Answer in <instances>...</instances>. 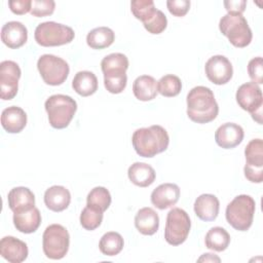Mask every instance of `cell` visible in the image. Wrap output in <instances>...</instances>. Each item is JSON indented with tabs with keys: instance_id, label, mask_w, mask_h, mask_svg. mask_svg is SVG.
<instances>
[{
	"instance_id": "f546056e",
	"label": "cell",
	"mask_w": 263,
	"mask_h": 263,
	"mask_svg": "<svg viewBox=\"0 0 263 263\" xmlns=\"http://www.w3.org/2000/svg\"><path fill=\"white\" fill-rule=\"evenodd\" d=\"M123 246V237L115 231H109L105 233L99 242V249L101 253L110 257L118 255L122 251Z\"/></svg>"
},
{
	"instance_id": "5b68a950",
	"label": "cell",
	"mask_w": 263,
	"mask_h": 263,
	"mask_svg": "<svg viewBox=\"0 0 263 263\" xmlns=\"http://www.w3.org/2000/svg\"><path fill=\"white\" fill-rule=\"evenodd\" d=\"M219 29L235 47L248 46L253 38L252 30L242 14H225L219 22Z\"/></svg>"
},
{
	"instance_id": "d590c367",
	"label": "cell",
	"mask_w": 263,
	"mask_h": 263,
	"mask_svg": "<svg viewBox=\"0 0 263 263\" xmlns=\"http://www.w3.org/2000/svg\"><path fill=\"white\" fill-rule=\"evenodd\" d=\"M144 28L151 34H160L162 33L166 26H167V18L165 16V14L157 9L155 14L146 23L143 24Z\"/></svg>"
},
{
	"instance_id": "8992f818",
	"label": "cell",
	"mask_w": 263,
	"mask_h": 263,
	"mask_svg": "<svg viewBox=\"0 0 263 263\" xmlns=\"http://www.w3.org/2000/svg\"><path fill=\"white\" fill-rule=\"evenodd\" d=\"M75 37L74 30L55 22L39 24L34 32L35 41L41 46H60L70 43Z\"/></svg>"
},
{
	"instance_id": "603a6c76",
	"label": "cell",
	"mask_w": 263,
	"mask_h": 263,
	"mask_svg": "<svg viewBox=\"0 0 263 263\" xmlns=\"http://www.w3.org/2000/svg\"><path fill=\"white\" fill-rule=\"evenodd\" d=\"M135 226L144 235H153L159 227L158 214L152 208H142L135 216Z\"/></svg>"
},
{
	"instance_id": "9c48e42d",
	"label": "cell",
	"mask_w": 263,
	"mask_h": 263,
	"mask_svg": "<svg viewBox=\"0 0 263 263\" xmlns=\"http://www.w3.org/2000/svg\"><path fill=\"white\" fill-rule=\"evenodd\" d=\"M37 69L43 81L52 86L63 84L70 72L69 65L65 60L49 53L39 57L37 61Z\"/></svg>"
},
{
	"instance_id": "484cf974",
	"label": "cell",
	"mask_w": 263,
	"mask_h": 263,
	"mask_svg": "<svg viewBox=\"0 0 263 263\" xmlns=\"http://www.w3.org/2000/svg\"><path fill=\"white\" fill-rule=\"evenodd\" d=\"M72 87L82 97L91 96L98 89V78L90 71H79L72 80Z\"/></svg>"
},
{
	"instance_id": "7a4b0ae2",
	"label": "cell",
	"mask_w": 263,
	"mask_h": 263,
	"mask_svg": "<svg viewBox=\"0 0 263 263\" xmlns=\"http://www.w3.org/2000/svg\"><path fill=\"white\" fill-rule=\"evenodd\" d=\"M132 143L135 151L142 157H154L168 147L170 137L164 127L154 124L134 132Z\"/></svg>"
},
{
	"instance_id": "4316f807",
	"label": "cell",
	"mask_w": 263,
	"mask_h": 263,
	"mask_svg": "<svg viewBox=\"0 0 263 263\" xmlns=\"http://www.w3.org/2000/svg\"><path fill=\"white\" fill-rule=\"evenodd\" d=\"M115 39V34L108 27H98L90 30L86 36V43L90 48L103 49L109 47Z\"/></svg>"
},
{
	"instance_id": "ab89813d",
	"label": "cell",
	"mask_w": 263,
	"mask_h": 263,
	"mask_svg": "<svg viewBox=\"0 0 263 263\" xmlns=\"http://www.w3.org/2000/svg\"><path fill=\"white\" fill-rule=\"evenodd\" d=\"M8 6L13 13L21 15L31 11L32 1L31 0H9Z\"/></svg>"
},
{
	"instance_id": "5bb4252c",
	"label": "cell",
	"mask_w": 263,
	"mask_h": 263,
	"mask_svg": "<svg viewBox=\"0 0 263 263\" xmlns=\"http://www.w3.org/2000/svg\"><path fill=\"white\" fill-rule=\"evenodd\" d=\"M243 136L245 133L240 125L233 122H226L217 128L215 141L221 148L231 149L242 142Z\"/></svg>"
},
{
	"instance_id": "83f0119b",
	"label": "cell",
	"mask_w": 263,
	"mask_h": 263,
	"mask_svg": "<svg viewBox=\"0 0 263 263\" xmlns=\"http://www.w3.org/2000/svg\"><path fill=\"white\" fill-rule=\"evenodd\" d=\"M204 243L205 247L210 250L223 252L228 248L230 243V235L223 227H212L205 234Z\"/></svg>"
},
{
	"instance_id": "2e32d148",
	"label": "cell",
	"mask_w": 263,
	"mask_h": 263,
	"mask_svg": "<svg viewBox=\"0 0 263 263\" xmlns=\"http://www.w3.org/2000/svg\"><path fill=\"white\" fill-rule=\"evenodd\" d=\"M180 197V188L174 183H163L157 186L151 193V202L159 210H165L175 205Z\"/></svg>"
},
{
	"instance_id": "52a82bcc",
	"label": "cell",
	"mask_w": 263,
	"mask_h": 263,
	"mask_svg": "<svg viewBox=\"0 0 263 263\" xmlns=\"http://www.w3.org/2000/svg\"><path fill=\"white\" fill-rule=\"evenodd\" d=\"M70 235L68 230L60 224L47 226L42 235V249L44 255L51 260H60L69 250Z\"/></svg>"
},
{
	"instance_id": "e575fe53",
	"label": "cell",
	"mask_w": 263,
	"mask_h": 263,
	"mask_svg": "<svg viewBox=\"0 0 263 263\" xmlns=\"http://www.w3.org/2000/svg\"><path fill=\"white\" fill-rule=\"evenodd\" d=\"M127 83L126 73L104 75V85L110 93H120Z\"/></svg>"
},
{
	"instance_id": "ffe728a7",
	"label": "cell",
	"mask_w": 263,
	"mask_h": 263,
	"mask_svg": "<svg viewBox=\"0 0 263 263\" xmlns=\"http://www.w3.org/2000/svg\"><path fill=\"white\" fill-rule=\"evenodd\" d=\"M7 201L13 213L28 211L35 206V195L27 187H14L8 192Z\"/></svg>"
},
{
	"instance_id": "4dcf8cb0",
	"label": "cell",
	"mask_w": 263,
	"mask_h": 263,
	"mask_svg": "<svg viewBox=\"0 0 263 263\" xmlns=\"http://www.w3.org/2000/svg\"><path fill=\"white\" fill-rule=\"evenodd\" d=\"M111 204V194L102 186L92 188L86 197V205L104 213Z\"/></svg>"
},
{
	"instance_id": "ba28073f",
	"label": "cell",
	"mask_w": 263,
	"mask_h": 263,
	"mask_svg": "<svg viewBox=\"0 0 263 263\" xmlns=\"http://www.w3.org/2000/svg\"><path fill=\"white\" fill-rule=\"evenodd\" d=\"M191 228L189 215L180 208H173L166 216L164 238L171 246H180L188 237Z\"/></svg>"
},
{
	"instance_id": "8fae6325",
	"label": "cell",
	"mask_w": 263,
	"mask_h": 263,
	"mask_svg": "<svg viewBox=\"0 0 263 263\" xmlns=\"http://www.w3.org/2000/svg\"><path fill=\"white\" fill-rule=\"evenodd\" d=\"M245 177L252 183L263 181V142L261 139L251 140L245 148Z\"/></svg>"
},
{
	"instance_id": "44dd1931",
	"label": "cell",
	"mask_w": 263,
	"mask_h": 263,
	"mask_svg": "<svg viewBox=\"0 0 263 263\" xmlns=\"http://www.w3.org/2000/svg\"><path fill=\"white\" fill-rule=\"evenodd\" d=\"M71 201L70 191L60 185H53L46 189L44 193V203L52 212H62L66 210Z\"/></svg>"
},
{
	"instance_id": "6da1fadb",
	"label": "cell",
	"mask_w": 263,
	"mask_h": 263,
	"mask_svg": "<svg viewBox=\"0 0 263 263\" xmlns=\"http://www.w3.org/2000/svg\"><path fill=\"white\" fill-rule=\"evenodd\" d=\"M187 115L196 123L213 121L219 113V106L211 88L198 85L187 95Z\"/></svg>"
},
{
	"instance_id": "ac0fdd59",
	"label": "cell",
	"mask_w": 263,
	"mask_h": 263,
	"mask_svg": "<svg viewBox=\"0 0 263 263\" xmlns=\"http://www.w3.org/2000/svg\"><path fill=\"white\" fill-rule=\"evenodd\" d=\"M194 213L202 221H214L219 214L220 202L214 194L204 193L199 195L194 201Z\"/></svg>"
},
{
	"instance_id": "f1b7e54d",
	"label": "cell",
	"mask_w": 263,
	"mask_h": 263,
	"mask_svg": "<svg viewBox=\"0 0 263 263\" xmlns=\"http://www.w3.org/2000/svg\"><path fill=\"white\" fill-rule=\"evenodd\" d=\"M101 68L104 75L125 73L128 68V59L123 53L113 52L102 60Z\"/></svg>"
},
{
	"instance_id": "836d02e7",
	"label": "cell",
	"mask_w": 263,
	"mask_h": 263,
	"mask_svg": "<svg viewBox=\"0 0 263 263\" xmlns=\"http://www.w3.org/2000/svg\"><path fill=\"white\" fill-rule=\"evenodd\" d=\"M103 221V213L91 209L89 206H85L80 214V224L86 230H95L97 229Z\"/></svg>"
},
{
	"instance_id": "cb8c5ba5",
	"label": "cell",
	"mask_w": 263,
	"mask_h": 263,
	"mask_svg": "<svg viewBox=\"0 0 263 263\" xmlns=\"http://www.w3.org/2000/svg\"><path fill=\"white\" fill-rule=\"evenodd\" d=\"M128 179L139 187H148L155 181L154 168L145 162H135L127 170Z\"/></svg>"
},
{
	"instance_id": "7402d4cb",
	"label": "cell",
	"mask_w": 263,
	"mask_h": 263,
	"mask_svg": "<svg viewBox=\"0 0 263 263\" xmlns=\"http://www.w3.org/2000/svg\"><path fill=\"white\" fill-rule=\"evenodd\" d=\"M13 224L20 232L33 233L41 224V214L35 206L28 211L13 213Z\"/></svg>"
},
{
	"instance_id": "277c9868",
	"label": "cell",
	"mask_w": 263,
	"mask_h": 263,
	"mask_svg": "<svg viewBox=\"0 0 263 263\" xmlns=\"http://www.w3.org/2000/svg\"><path fill=\"white\" fill-rule=\"evenodd\" d=\"M256 211L254 198L247 194L235 196L226 206L225 217L235 230L247 231L253 223Z\"/></svg>"
},
{
	"instance_id": "e0dca14e",
	"label": "cell",
	"mask_w": 263,
	"mask_h": 263,
	"mask_svg": "<svg viewBox=\"0 0 263 263\" xmlns=\"http://www.w3.org/2000/svg\"><path fill=\"white\" fill-rule=\"evenodd\" d=\"M28 39V30L21 22L11 21L3 25L1 29V40L9 48L23 46Z\"/></svg>"
},
{
	"instance_id": "30bf717a",
	"label": "cell",
	"mask_w": 263,
	"mask_h": 263,
	"mask_svg": "<svg viewBox=\"0 0 263 263\" xmlns=\"http://www.w3.org/2000/svg\"><path fill=\"white\" fill-rule=\"evenodd\" d=\"M235 99L242 110L250 112L253 119L259 124L262 123L263 96L258 84L252 81L241 84L236 90Z\"/></svg>"
},
{
	"instance_id": "f35d334b",
	"label": "cell",
	"mask_w": 263,
	"mask_h": 263,
	"mask_svg": "<svg viewBox=\"0 0 263 263\" xmlns=\"http://www.w3.org/2000/svg\"><path fill=\"white\" fill-rule=\"evenodd\" d=\"M166 6L168 11L175 16H184L189 8L190 1L188 0H168L166 1Z\"/></svg>"
},
{
	"instance_id": "8d00e7d4",
	"label": "cell",
	"mask_w": 263,
	"mask_h": 263,
	"mask_svg": "<svg viewBox=\"0 0 263 263\" xmlns=\"http://www.w3.org/2000/svg\"><path fill=\"white\" fill-rule=\"evenodd\" d=\"M55 8L53 0H33L31 7V14L36 17H42L52 14Z\"/></svg>"
},
{
	"instance_id": "d6986e66",
	"label": "cell",
	"mask_w": 263,
	"mask_h": 263,
	"mask_svg": "<svg viewBox=\"0 0 263 263\" xmlns=\"http://www.w3.org/2000/svg\"><path fill=\"white\" fill-rule=\"evenodd\" d=\"M27 124L26 112L17 106L5 108L1 113V125L9 134L21 133Z\"/></svg>"
},
{
	"instance_id": "9a60e30c",
	"label": "cell",
	"mask_w": 263,
	"mask_h": 263,
	"mask_svg": "<svg viewBox=\"0 0 263 263\" xmlns=\"http://www.w3.org/2000/svg\"><path fill=\"white\" fill-rule=\"evenodd\" d=\"M29 250L25 241L13 236H4L0 241V255L10 263H21L28 257Z\"/></svg>"
},
{
	"instance_id": "60d3db41",
	"label": "cell",
	"mask_w": 263,
	"mask_h": 263,
	"mask_svg": "<svg viewBox=\"0 0 263 263\" xmlns=\"http://www.w3.org/2000/svg\"><path fill=\"white\" fill-rule=\"evenodd\" d=\"M246 0H226L224 1V6L228 13L241 14L246 9Z\"/></svg>"
},
{
	"instance_id": "74e56055",
	"label": "cell",
	"mask_w": 263,
	"mask_h": 263,
	"mask_svg": "<svg viewBox=\"0 0 263 263\" xmlns=\"http://www.w3.org/2000/svg\"><path fill=\"white\" fill-rule=\"evenodd\" d=\"M248 73L252 82L256 84L263 83V62L261 57H256L249 62Z\"/></svg>"
},
{
	"instance_id": "1f68e13d",
	"label": "cell",
	"mask_w": 263,
	"mask_h": 263,
	"mask_svg": "<svg viewBox=\"0 0 263 263\" xmlns=\"http://www.w3.org/2000/svg\"><path fill=\"white\" fill-rule=\"evenodd\" d=\"M182 89L181 79L173 74H167L162 76L157 81V92L163 97L172 98L180 93Z\"/></svg>"
},
{
	"instance_id": "b9f144b4",
	"label": "cell",
	"mask_w": 263,
	"mask_h": 263,
	"mask_svg": "<svg viewBox=\"0 0 263 263\" xmlns=\"http://www.w3.org/2000/svg\"><path fill=\"white\" fill-rule=\"evenodd\" d=\"M197 261L198 262H220L221 261V259L218 257V256H216L215 254H211V253H205V254H203L201 257H199L198 259H197Z\"/></svg>"
},
{
	"instance_id": "3957f363",
	"label": "cell",
	"mask_w": 263,
	"mask_h": 263,
	"mask_svg": "<svg viewBox=\"0 0 263 263\" xmlns=\"http://www.w3.org/2000/svg\"><path fill=\"white\" fill-rule=\"evenodd\" d=\"M48 115L49 124L57 129L65 128L69 125L77 111V103L70 96L52 95L44 104Z\"/></svg>"
},
{
	"instance_id": "7c38bea8",
	"label": "cell",
	"mask_w": 263,
	"mask_h": 263,
	"mask_svg": "<svg viewBox=\"0 0 263 263\" xmlns=\"http://www.w3.org/2000/svg\"><path fill=\"white\" fill-rule=\"evenodd\" d=\"M21 74V68L15 62L3 61L0 63V97L2 100L9 101L16 96Z\"/></svg>"
},
{
	"instance_id": "d6a6232c",
	"label": "cell",
	"mask_w": 263,
	"mask_h": 263,
	"mask_svg": "<svg viewBox=\"0 0 263 263\" xmlns=\"http://www.w3.org/2000/svg\"><path fill=\"white\" fill-rule=\"evenodd\" d=\"M130 10L135 17L144 24L155 14L157 8H155L152 0H133L130 2Z\"/></svg>"
},
{
	"instance_id": "d4e9b609",
	"label": "cell",
	"mask_w": 263,
	"mask_h": 263,
	"mask_svg": "<svg viewBox=\"0 0 263 263\" xmlns=\"http://www.w3.org/2000/svg\"><path fill=\"white\" fill-rule=\"evenodd\" d=\"M133 92L139 101L148 102L157 96V83L150 75H141L133 83Z\"/></svg>"
},
{
	"instance_id": "4fadbf2b",
	"label": "cell",
	"mask_w": 263,
	"mask_h": 263,
	"mask_svg": "<svg viewBox=\"0 0 263 263\" xmlns=\"http://www.w3.org/2000/svg\"><path fill=\"white\" fill-rule=\"evenodd\" d=\"M204 71L208 79L217 85L226 84L233 75L232 64L222 54L211 57L205 63Z\"/></svg>"
}]
</instances>
